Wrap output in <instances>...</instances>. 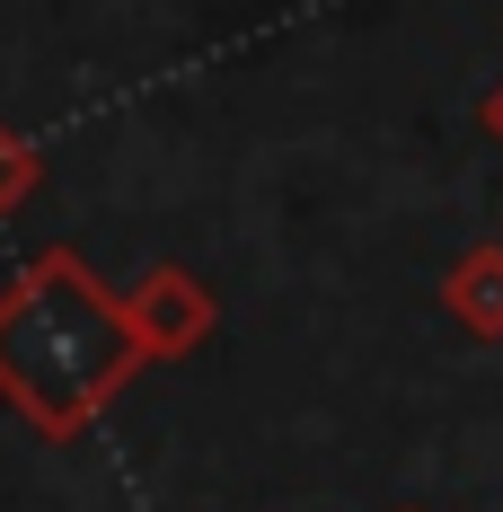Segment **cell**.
<instances>
[{"mask_svg": "<svg viewBox=\"0 0 503 512\" xmlns=\"http://www.w3.org/2000/svg\"><path fill=\"white\" fill-rule=\"evenodd\" d=\"M142 362L151 354H142L124 301L71 248H45L0 292V398L45 442H80L106 415V398L133 389Z\"/></svg>", "mask_w": 503, "mask_h": 512, "instance_id": "cell-1", "label": "cell"}, {"mask_svg": "<svg viewBox=\"0 0 503 512\" xmlns=\"http://www.w3.org/2000/svg\"><path fill=\"white\" fill-rule=\"evenodd\" d=\"M124 318H133V336H142L151 362H186L203 336H212L221 309H212V292H203L186 265H151V274L124 292Z\"/></svg>", "mask_w": 503, "mask_h": 512, "instance_id": "cell-2", "label": "cell"}, {"mask_svg": "<svg viewBox=\"0 0 503 512\" xmlns=\"http://www.w3.org/2000/svg\"><path fill=\"white\" fill-rule=\"evenodd\" d=\"M442 309H451L477 345H503V239H477L442 274Z\"/></svg>", "mask_w": 503, "mask_h": 512, "instance_id": "cell-3", "label": "cell"}, {"mask_svg": "<svg viewBox=\"0 0 503 512\" xmlns=\"http://www.w3.org/2000/svg\"><path fill=\"white\" fill-rule=\"evenodd\" d=\"M36 177H45V159H36V142L0 124V212H18V204H27V195H36Z\"/></svg>", "mask_w": 503, "mask_h": 512, "instance_id": "cell-4", "label": "cell"}, {"mask_svg": "<svg viewBox=\"0 0 503 512\" xmlns=\"http://www.w3.org/2000/svg\"><path fill=\"white\" fill-rule=\"evenodd\" d=\"M477 124H486V142H503V80L486 89V106H477Z\"/></svg>", "mask_w": 503, "mask_h": 512, "instance_id": "cell-5", "label": "cell"}]
</instances>
